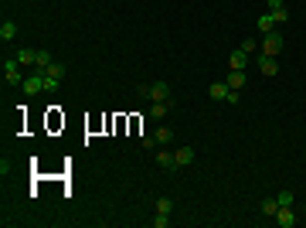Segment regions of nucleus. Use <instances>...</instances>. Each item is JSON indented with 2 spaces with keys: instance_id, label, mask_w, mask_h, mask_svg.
Masks as SVG:
<instances>
[{
  "instance_id": "nucleus-1",
  "label": "nucleus",
  "mask_w": 306,
  "mask_h": 228,
  "mask_svg": "<svg viewBox=\"0 0 306 228\" xmlns=\"http://www.w3.org/2000/svg\"><path fill=\"white\" fill-rule=\"evenodd\" d=\"M0 72H3V82H7V85H24V65H20L17 58H3Z\"/></svg>"
},
{
  "instance_id": "nucleus-2",
  "label": "nucleus",
  "mask_w": 306,
  "mask_h": 228,
  "mask_svg": "<svg viewBox=\"0 0 306 228\" xmlns=\"http://www.w3.org/2000/svg\"><path fill=\"white\" fill-rule=\"evenodd\" d=\"M20 89H24V95H38V92H48V75H44L41 68H34L31 75L24 78V85H20Z\"/></svg>"
},
{
  "instance_id": "nucleus-3",
  "label": "nucleus",
  "mask_w": 306,
  "mask_h": 228,
  "mask_svg": "<svg viewBox=\"0 0 306 228\" xmlns=\"http://www.w3.org/2000/svg\"><path fill=\"white\" fill-rule=\"evenodd\" d=\"M283 44H286V41H283V34H279V31H272V34H266V38H262L259 51H262V55H269V58H279Z\"/></svg>"
},
{
  "instance_id": "nucleus-4",
  "label": "nucleus",
  "mask_w": 306,
  "mask_h": 228,
  "mask_svg": "<svg viewBox=\"0 0 306 228\" xmlns=\"http://www.w3.org/2000/svg\"><path fill=\"white\" fill-rule=\"evenodd\" d=\"M65 61H51L48 68H44V75H48V92H55L58 85H61V78H65Z\"/></svg>"
},
{
  "instance_id": "nucleus-5",
  "label": "nucleus",
  "mask_w": 306,
  "mask_h": 228,
  "mask_svg": "<svg viewBox=\"0 0 306 228\" xmlns=\"http://www.w3.org/2000/svg\"><path fill=\"white\" fill-rule=\"evenodd\" d=\"M296 222H300V218H296L293 205H279V211H276V225H279V228H293Z\"/></svg>"
},
{
  "instance_id": "nucleus-6",
  "label": "nucleus",
  "mask_w": 306,
  "mask_h": 228,
  "mask_svg": "<svg viewBox=\"0 0 306 228\" xmlns=\"http://www.w3.org/2000/svg\"><path fill=\"white\" fill-rule=\"evenodd\" d=\"M255 65H259V72H262L266 78L279 75V61H276V58H269V55H259V58H255Z\"/></svg>"
},
{
  "instance_id": "nucleus-7",
  "label": "nucleus",
  "mask_w": 306,
  "mask_h": 228,
  "mask_svg": "<svg viewBox=\"0 0 306 228\" xmlns=\"http://www.w3.org/2000/svg\"><path fill=\"white\" fill-rule=\"evenodd\" d=\"M228 92H231L228 82H211V85H208V95L214 99V102H225V99H228Z\"/></svg>"
},
{
  "instance_id": "nucleus-8",
  "label": "nucleus",
  "mask_w": 306,
  "mask_h": 228,
  "mask_svg": "<svg viewBox=\"0 0 306 228\" xmlns=\"http://www.w3.org/2000/svg\"><path fill=\"white\" fill-rule=\"evenodd\" d=\"M150 99H153V102L170 99V85H167V82H153V85H150Z\"/></svg>"
},
{
  "instance_id": "nucleus-9",
  "label": "nucleus",
  "mask_w": 306,
  "mask_h": 228,
  "mask_svg": "<svg viewBox=\"0 0 306 228\" xmlns=\"http://www.w3.org/2000/svg\"><path fill=\"white\" fill-rule=\"evenodd\" d=\"M228 65H231V72H245V68H249V55H245V51L238 48V51H235V55L228 58Z\"/></svg>"
},
{
  "instance_id": "nucleus-10",
  "label": "nucleus",
  "mask_w": 306,
  "mask_h": 228,
  "mask_svg": "<svg viewBox=\"0 0 306 228\" xmlns=\"http://www.w3.org/2000/svg\"><path fill=\"white\" fill-rule=\"evenodd\" d=\"M173 157H177V171H180V167H187V164L194 160V147H177Z\"/></svg>"
},
{
  "instance_id": "nucleus-11",
  "label": "nucleus",
  "mask_w": 306,
  "mask_h": 228,
  "mask_svg": "<svg viewBox=\"0 0 306 228\" xmlns=\"http://www.w3.org/2000/svg\"><path fill=\"white\" fill-rule=\"evenodd\" d=\"M14 58H17L24 68H27V65H38V51H34V48H20V51H17Z\"/></svg>"
},
{
  "instance_id": "nucleus-12",
  "label": "nucleus",
  "mask_w": 306,
  "mask_h": 228,
  "mask_svg": "<svg viewBox=\"0 0 306 228\" xmlns=\"http://www.w3.org/2000/svg\"><path fill=\"white\" fill-rule=\"evenodd\" d=\"M156 164H160V167H167V171H177V157H173L170 150H160V153H156Z\"/></svg>"
},
{
  "instance_id": "nucleus-13",
  "label": "nucleus",
  "mask_w": 306,
  "mask_h": 228,
  "mask_svg": "<svg viewBox=\"0 0 306 228\" xmlns=\"http://www.w3.org/2000/svg\"><path fill=\"white\" fill-rule=\"evenodd\" d=\"M17 38V24H14V20H3V24H0V41H14Z\"/></svg>"
},
{
  "instance_id": "nucleus-14",
  "label": "nucleus",
  "mask_w": 306,
  "mask_h": 228,
  "mask_svg": "<svg viewBox=\"0 0 306 228\" xmlns=\"http://www.w3.org/2000/svg\"><path fill=\"white\" fill-rule=\"evenodd\" d=\"M167 113H170V99H163V102H153V106H150V116H153V119H163Z\"/></svg>"
},
{
  "instance_id": "nucleus-15",
  "label": "nucleus",
  "mask_w": 306,
  "mask_h": 228,
  "mask_svg": "<svg viewBox=\"0 0 306 228\" xmlns=\"http://www.w3.org/2000/svg\"><path fill=\"white\" fill-rule=\"evenodd\" d=\"M259 208H262V215L276 218V211H279V201H276V198H262V201H259Z\"/></svg>"
},
{
  "instance_id": "nucleus-16",
  "label": "nucleus",
  "mask_w": 306,
  "mask_h": 228,
  "mask_svg": "<svg viewBox=\"0 0 306 228\" xmlns=\"http://www.w3.org/2000/svg\"><path fill=\"white\" fill-rule=\"evenodd\" d=\"M225 82H228V89H242L249 78H245V72H228V78H225Z\"/></svg>"
},
{
  "instance_id": "nucleus-17",
  "label": "nucleus",
  "mask_w": 306,
  "mask_h": 228,
  "mask_svg": "<svg viewBox=\"0 0 306 228\" xmlns=\"http://www.w3.org/2000/svg\"><path fill=\"white\" fill-rule=\"evenodd\" d=\"M153 136H156V143H160V147H167V143L173 140V130H170V126H160Z\"/></svg>"
},
{
  "instance_id": "nucleus-18",
  "label": "nucleus",
  "mask_w": 306,
  "mask_h": 228,
  "mask_svg": "<svg viewBox=\"0 0 306 228\" xmlns=\"http://www.w3.org/2000/svg\"><path fill=\"white\" fill-rule=\"evenodd\" d=\"M259 31H262V34H272V31H276V20H272V14H262V17H259Z\"/></svg>"
},
{
  "instance_id": "nucleus-19",
  "label": "nucleus",
  "mask_w": 306,
  "mask_h": 228,
  "mask_svg": "<svg viewBox=\"0 0 306 228\" xmlns=\"http://www.w3.org/2000/svg\"><path fill=\"white\" fill-rule=\"evenodd\" d=\"M51 61H55V58H51V51H48V48H38V65H34V68H41V72H44Z\"/></svg>"
},
{
  "instance_id": "nucleus-20",
  "label": "nucleus",
  "mask_w": 306,
  "mask_h": 228,
  "mask_svg": "<svg viewBox=\"0 0 306 228\" xmlns=\"http://www.w3.org/2000/svg\"><path fill=\"white\" fill-rule=\"evenodd\" d=\"M272 20H276V27H283V24H289V10H286V7L272 10Z\"/></svg>"
},
{
  "instance_id": "nucleus-21",
  "label": "nucleus",
  "mask_w": 306,
  "mask_h": 228,
  "mask_svg": "<svg viewBox=\"0 0 306 228\" xmlns=\"http://www.w3.org/2000/svg\"><path fill=\"white\" fill-rule=\"evenodd\" d=\"M156 211H160V215H170L173 211V198H156Z\"/></svg>"
},
{
  "instance_id": "nucleus-22",
  "label": "nucleus",
  "mask_w": 306,
  "mask_h": 228,
  "mask_svg": "<svg viewBox=\"0 0 306 228\" xmlns=\"http://www.w3.org/2000/svg\"><path fill=\"white\" fill-rule=\"evenodd\" d=\"M242 51H245V55H255V51H259V41H255V38H245V41H242Z\"/></svg>"
},
{
  "instance_id": "nucleus-23",
  "label": "nucleus",
  "mask_w": 306,
  "mask_h": 228,
  "mask_svg": "<svg viewBox=\"0 0 306 228\" xmlns=\"http://www.w3.org/2000/svg\"><path fill=\"white\" fill-rule=\"evenodd\" d=\"M170 225V215H160V211H156V218H153V228H167Z\"/></svg>"
},
{
  "instance_id": "nucleus-24",
  "label": "nucleus",
  "mask_w": 306,
  "mask_h": 228,
  "mask_svg": "<svg viewBox=\"0 0 306 228\" xmlns=\"http://www.w3.org/2000/svg\"><path fill=\"white\" fill-rule=\"evenodd\" d=\"M276 201H279V205H293V191H279Z\"/></svg>"
},
{
  "instance_id": "nucleus-25",
  "label": "nucleus",
  "mask_w": 306,
  "mask_h": 228,
  "mask_svg": "<svg viewBox=\"0 0 306 228\" xmlns=\"http://www.w3.org/2000/svg\"><path fill=\"white\" fill-rule=\"evenodd\" d=\"M225 102H228V106H238V102H242V95H238V89H231V92H228V99H225Z\"/></svg>"
},
{
  "instance_id": "nucleus-26",
  "label": "nucleus",
  "mask_w": 306,
  "mask_h": 228,
  "mask_svg": "<svg viewBox=\"0 0 306 228\" xmlns=\"http://www.w3.org/2000/svg\"><path fill=\"white\" fill-rule=\"evenodd\" d=\"M136 95H140V99H150V85H136Z\"/></svg>"
},
{
  "instance_id": "nucleus-27",
  "label": "nucleus",
  "mask_w": 306,
  "mask_h": 228,
  "mask_svg": "<svg viewBox=\"0 0 306 228\" xmlns=\"http://www.w3.org/2000/svg\"><path fill=\"white\" fill-rule=\"evenodd\" d=\"M156 147V136H143V150H153Z\"/></svg>"
},
{
  "instance_id": "nucleus-28",
  "label": "nucleus",
  "mask_w": 306,
  "mask_h": 228,
  "mask_svg": "<svg viewBox=\"0 0 306 228\" xmlns=\"http://www.w3.org/2000/svg\"><path fill=\"white\" fill-rule=\"evenodd\" d=\"M279 7H286V3H283V0H269V14H272V10H279Z\"/></svg>"
}]
</instances>
